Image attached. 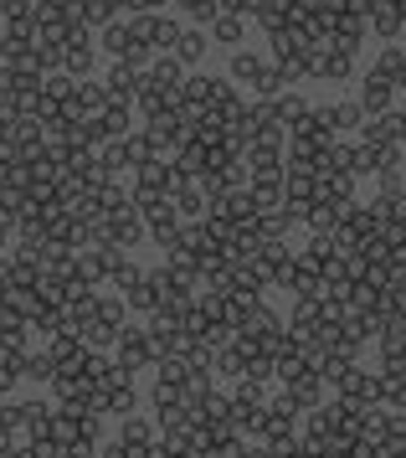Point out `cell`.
Returning a JSON list of instances; mask_svg holds the SVG:
<instances>
[{
    "mask_svg": "<svg viewBox=\"0 0 406 458\" xmlns=\"http://www.w3.org/2000/svg\"><path fill=\"white\" fill-rule=\"evenodd\" d=\"M402 155H406V149H402Z\"/></svg>",
    "mask_w": 406,
    "mask_h": 458,
    "instance_id": "5bb4252c",
    "label": "cell"
},
{
    "mask_svg": "<svg viewBox=\"0 0 406 458\" xmlns=\"http://www.w3.org/2000/svg\"><path fill=\"white\" fill-rule=\"evenodd\" d=\"M263 72H267V63L258 57V52H237V57H232V67H226V83L258 88V83H263Z\"/></svg>",
    "mask_w": 406,
    "mask_h": 458,
    "instance_id": "277c9868",
    "label": "cell"
},
{
    "mask_svg": "<svg viewBox=\"0 0 406 458\" xmlns=\"http://www.w3.org/2000/svg\"><path fill=\"white\" fill-rule=\"evenodd\" d=\"M391 108V78H381V72H370L366 78V88H360V114H386Z\"/></svg>",
    "mask_w": 406,
    "mask_h": 458,
    "instance_id": "5b68a950",
    "label": "cell"
},
{
    "mask_svg": "<svg viewBox=\"0 0 406 458\" xmlns=\"http://www.w3.org/2000/svg\"><path fill=\"white\" fill-rule=\"evenodd\" d=\"M325 114H329V129H360L366 124L360 104H340V108H325Z\"/></svg>",
    "mask_w": 406,
    "mask_h": 458,
    "instance_id": "9c48e42d",
    "label": "cell"
},
{
    "mask_svg": "<svg viewBox=\"0 0 406 458\" xmlns=\"http://www.w3.org/2000/svg\"><path fill=\"white\" fill-rule=\"evenodd\" d=\"M402 129H406V114H402Z\"/></svg>",
    "mask_w": 406,
    "mask_h": 458,
    "instance_id": "4fadbf2b",
    "label": "cell"
},
{
    "mask_svg": "<svg viewBox=\"0 0 406 458\" xmlns=\"http://www.w3.org/2000/svg\"><path fill=\"white\" fill-rule=\"evenodd\" d=\"M119 443H129V448H155V422L149 417H119Z\"/></svg>",
    "mask_w": 406,
    "mask_h": 458,
    "instance_id": "8992f818",
    "label": "cell"
},
{
    "mask_svg": "<svg viewBox=\"0 0 406 458\" xmlns=\"http://www.w3.org/2000/svg\"><path fill=\"white\" fill-rule=\"evenodd\" d=\"M123 314H129L123 293H98V319H108V325H129Z\"/></svg>",
    "mask_w": 406,
    "mask_h": 458,
    "instance_id": "30bf717a",
    "label": "cell"
},
{
    "mask_svg": "<svg viewBox=\"0 0 406 458\" xmlns=\"http://www.w3.org/2000/svg\"><path fill=\"white\" fill-rule=\"evenodd\" d=\"M140 78H144V72L134 63H114V67H108V78H103V88H108V104H134Z\"/></svg>",
    "mask_w": 406,
    "mask_h": 458,
    "instance_id": "7a4b0ae2",
    "label": "cell"
},
{
    "mask_svg": "<svg viewBox=\"0 0 406 458\" xmlns=\"http://www.w3.org/2000/svg\"><path fill=\"white\" fill-rule=\"evenodd\" d=\"M16 376L21 381H37V386H52V381H57V366H52L47 351H21L16 355Z\"/></svg>",
    "mask_w": 406,
    "mask_h": 458,
    "instance_id": "3957f363",
    "label": "cell"
},
{
    "mask_svg": "<svg viewBox=\"0 0 406 458\" xmlns=\"http://www.w3.org/2000/svg\"><path fill=\"white\" fill-rule=\"evenodd\" d=\"M175 5H181L185 16H196V21H216V16H222L216 0H175Z\"/></svg>",
    "mask_w": 406,
    "mask_h": 458,
    "instance_id": "7c38bea8",
    "label": "cell"
},
{
    "mask_svg": "<svg viewBox=\"0 0 406 458\" xmlns=\"http://www.w3.org/2000/svg\"><path fill=\"white\" fill-rule=\"evenodd\" d=\"M211 37H216L222 47H237V42H242V16H226V11H222V16L211 21Z\"/></svg>",
    "mask_w": 406,
    "mask_h": 458,
    "instance_id": "ba28073f",
    "label": "cell"
},
{
    "mask_svg": "<svg viewBox=\"0 0 406 458\" xmlns=\"http://www.w3.org/2000/svg\"><path fill=\"white\" fill-rule=\"evenodd\" d=\"M181 67H190V63H201L206 57V31H181V42H175V52H170Z\"/></svg>",
    "mask_w": 406,
    "mask_h": 458,
    "instance_id": "52a82bcc",
    "label": "cell"
},
{
    "mask_svg": "<svg viewBox=\"0 0 406 458\" xmlns=\"http://www.w3.org/2000/svg\"><path fill=\"white\" fill-rule=\"evenodd\" d=\"M114 360H119L129 376H140L155 366V351H149V330L144 325H123L119 340H114Z\"/></svg>",
    "mask_w": 406,
    "mask_h": 458,
    "instance_id": "6da1fadb",
    "label": "cell"
},
{
    "mask_svg": "<svg viewBox=\"0 0 406 458\" xmlns=\"http://www.w3.org/2000/svg\"><path fill=\"white\" fill-rule=\"evenodd\" d=\"M72 78H67V72H52V78H41V93H47V98H52V104H67V98H72Z\"/></svg>",
    "mask_w": 406,
    "mask_h": 458,
    "instance_id": "8fae6325",
    "label": "cell"
}]
</instances>
